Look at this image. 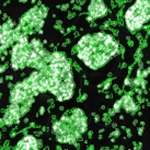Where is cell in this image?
Returning a JSON list of instances; mask_svg holds the SVG:
<instances>
[{
    "label": "cell",
    "instance_id": "1",
    "mask_svg": "<svg viewBox=\"0 0 150 150\" xmlns=\"http://www.w3.org/2000/svg\"><path fill=\"white\" fill-rule=\"evenodd\" d=\"M118 45L113 41L112 36L103 33H98L91 36L86 45L79 47V58L87 66L96 69L103 66L108 59L116 54Z\"/></svg>",
    "mask_w": 150,
    "mask_h": 150
},
{
    "label": "cell",
    "instance_id": "5",
    "mask_svg": "<svg viewBox=\"0 0 150 150\" xmlns=\"http://www.w3.org/2000/svg\"><path fill=\"white\" fill-rule=\"evenodd\" d=\"M123 104H124V108H125L126 111H132V110H135L136 106L134 104V102L132 101V99L129 96H126L125 99H123Z\"/></svg>",
    "mask_w": 150,
    "mask_h": 150
},
{
    "label": "cell",
    "instance_id": "3",
    "mask_svg": "<svg viewBox=\"0 0 150 150\" xmlns=\"http://www.w3.org/2000/svg\"><path fill=\"white\" fill-rule=\"evenodd\" d=\"M89 12L92 17L99 18L105 14L106 9H105L104 4L101 2L100 0H92L90 6H89Z\"/></svg>",
    "mask_w": 150,
    "mask_h": 150
},
{
    "label": "cell",
    "instance_id": "4",
    "mask_svg": "<svg viewBox=\"0 0 150 150\" xmlns=\"http://www.w3.org/2000/svg\"><path fill=\"white\" fill-rule=\"evenodd\" d=\"M35 147H36V140H35V138L32 137V136L25 137L24 139L18 145V148H20V149H33Z\"/></svg>",
    "mask_w": 150,
    "mask_h": 150
},
{
    "label": "cell",
    "instance_id": "2",
    "mask_svg": "<svg viewBox=\"0 0 150 150\" xmlns=\"http://www.w3.org/2000/svg\"><path fill=\"white\" fill-rule=\"evenodd\" d=\"M125 18L129 30L139 29L150 18V0H137L126 12Z\"/></svg>",
    "mask_w": 150,
    "mask_h": 150
}]
</instances>
